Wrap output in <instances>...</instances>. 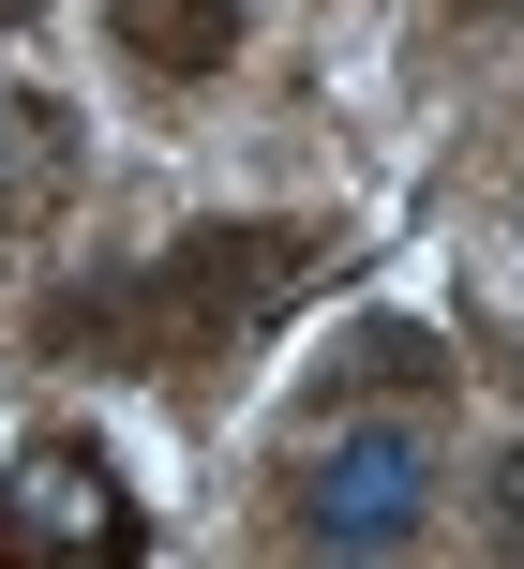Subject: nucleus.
<instances>
[{
    "mask_svg": "<svg viewBox=\"0 0 524 569\" xmlns=\"http://www.w3.org/2000/svg\"><path fill=\"white\" fill-rule=\"evenodd\" d=\"M0 16H46V0H0Z\"/></svg>",
    "mask_w": 524,
    "mask_h": 569,
    "instance_id": "obj_8",
    "label": "nucleus"
},
{
    "mask_svg": "<svg viewBox=\"0 0 524 569\" xmlns=\"http://www.w3.org/2000/svg\"><path fill=\"white\" fill-rule=\"evenodd\" d=\"M420 510H435V435L420 420H345L300 465V540L315 555H390V540H420Z\"/></svg>",
    "mask_w": 524,
    "mask_h": 569,
    "instance_id": "obj_2",
    "label": "nucleus"
},
{
    "mask_svg": "<svg viewBox=\"0 0 524 569\" xmlns=\"http://www.w3.org/2000/svg\"><path fill=\"white\" fill-rule=\"evenodd\" d=\"M435 16H465V30H495V16H524V0H435Z\"/></svg>",
    "mask_w": 524,
    "mask_h": 569,
    "instance_id": "obj_7",
    "label": "nucleus"
},
{
    "mask_svg": "<svg viewBox=\"0 0 524 569\" xmlns=\"http://www.w3.org/2000/svg\"><path fill=\"white\" fill-rule=\"evenodd\" d=\"M0 540H16V555H135L150 525L120 510L105 450H75V435H46V450L16 465V495H0Z\"/></svg>",
    "mask_w": 524,
    "mask_h": 569,
    "instance_id": "obj_3",
    "label": "nucleus"
},
{
    "mask_svg": "<svg viewBox=\"0 0 524 569\" xmlns=\"http://www.w3.org/2000/svg\"><path fill=\"white\" fill-rule=\"evenodd\" d=\"M345 390H390V405H435L450 390V345L420 330V315H360L345 345H330V405Z\"/></svg>",
    "mask_w": 524,
    "mask_h": 569,
    "instance_id": "obj_5",
    "label": "nucleus"
},
{
    "mask_svg": "<svg viewBox=\"0 0 524 569\" xmlns=\"http://www.w3.org/2000/svg\"><path fill=\"white\" fill-rule=\"evenodd\" d=\"M105 30L150 76H225L240 60V0H105Z\"/></svg>",
    "mask_w": 524,
    "mask_h": 569,
    "instance_id": "obj_4",
    "label": "nucleus"
},
{
    "mask_svg": "<svg viewBox=\"0 0 524 569\" xmlns=\"http://www.w3.org/2000/svg\"><path fill=\"white\" fill-rule=\"evenodd\" d=\"M345 240H315V226H195L165 270H135V360H195V375H225L240 345L270 330V315L300 300Z\"/></svg>",
    "mask_w": 524,
    "mask_h": 569,
    "instance_id": "obj_1",
    "label": "nucleus"
},
{
    "mask_svg": "<svg viewBox=\"0 0 524 569\" xmlns=\"http://www.w3.org/2000/svg\"><path fill=\"white\" fill-rule=\"evenodd\" d=\"M480 525H495V555H524V435L495 450V480H480Z\"/></svg>",
    "mask_w": 524,
    "mask_h": 569,
    "instance_id": "obj_6",
    "label": "nucleus"
}]
</instances>
